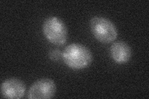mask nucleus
<instances>
[{
  "label": "nucleus",
  "instance_id": "1",
  "mask_svg": "<svg viewBox=\"0 0 149 99\" xmlns=\"http://www.w3.org/2000/svg\"><path fill=\"white\" fill-rule=\"evenodd\" d=\"M62 58L67 66L79 70L89 66L93 60V55L90 49L85 45L74 43L65 47Z\"/></svg>",
  "mask_w": 149,
  "mask_h": 99
},
{
  "label": "nucleus",
  "instance_id": "2",
  "mask_svg": "<svg viewBox=\"0 0 149 99\" xmlns=\"http://www.w3.org/2000/svg\"><path fill=\"white\" fill-rule=\"evenodd\" d=\"M90 29L93 35L102 44H109L118 37V30L114 24L108 19L95 16L90 20Z\"/></svg>",
  "mask_w": 149,
  "mask_h": 99
},
{
  "label": "nucleus",
  "instance_id": "3",
  "mask_svg": "<svg viewBox=\"0 0 149 99\" xmlns=\"http://www.w3.org/2000/svg\"><path fill=\"white\" fill-rule=\"evenodd\" d=\"M42 31L45 38L55 45H62L67 40V27L64 22L57 17L47 18L43 23Z\"/></svg>",
  "mask_w": 149,
  "mask_h": 99
},
{
  "label": "nucleus",
  "instance_id": "4",
  "mask_svg": "<svg viewBox=\"0 0 149 99\" xmlns=\"http://www.w3.org/2000/svg\"><path fill=\"white\" fill-rule=\"evenodd\" d=\"M56 85L52 79L42 78L32 84L27 93L29 99H49L54 97Z\"/></svg>",
  "mask_w": 149,
  "mask_h": 99
},
{
  "label": "nucleus",
  "instance_id": "5",
  "mask_svg": "<svg viewBox=\"0 0 149 99\" xmlns=\"http://www.w3.org/2000/svg\"><path fill=\"white\" fill-rule=\"evenodd\" d=\"M26 89L25 84L21 79L9 78L2 82L1 93L4 98L19 99L24 97Z\"/></svg>",
  "mask_w": 149,
  "mask_h": 99
},
{
  "label": "nucleus",
  "instance_id": "6",
  "mask_svg": "<svg viewBox=\"0 0 149 99\" xmlns=\"http://www.w3.org/2000/svg\"><path fill=\"white\" fill-rule=\"evenodd\" d=\"M110 55L115 62L123 64L128 62L132 56V50L129 45L123 41H118L112 44Z\"/></svg>",
  "mask_w": 149,
  "mask_h": 99
},
{
  "label": "nucleus",
  "instance_id": "7",
  "mask_svg": "<svg viewBox=\"0 0 149 99\" xmlns=\"http://www.w3.org/2000/svg\"><path fill=\"white\" fill-rule=\"evenodd\" d=\"M62 53H61L60 51L58 49H53L50 51L49 52V58L52 61H58L60 58H62Z\"/></svg>",
  "mask_w": 149,
  "mask_h": 99
}]
</instances>
